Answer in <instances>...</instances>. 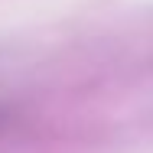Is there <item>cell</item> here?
I'll return each mask as SVG.
<instances>
[{
	"instance_id": "1",
	"label": "cell",
	"mask_w": 153,
	"mask_h": 153,
	"mask_svg": "<svg viewBox=\"0 0 153 153\" xmlns=\"http://www.w3.org/2000/svg\"><path fill=\"white\" fill-rule=\"evenodd\" d=\"M0 121H3V114H0Z\"/></svg>"
}]
</instances>
